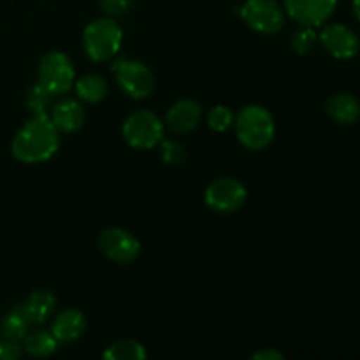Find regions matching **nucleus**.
Segmentation results:
<instances>
[{
	"mask_svg": "<svg viewBox=\"0 0 360 360\" xmlns=\"http://www.w3.org/2000/svg\"><path fill=\"white\" fill-rule=\"evenodd\" d=\"M60 148V132L49 115L28 120L14 136L11 151L23 164H41L49 160Z\"/></svg>",
	"mask_w": 360,
	"mask_h": 360,
	"instance_id": "obj_1",
	"label": "nucleus"
},
{
	"mask_svg": "<svg viewBox=\"0 0 360 360\" xmlns=\"http://www.w3.org/2000/svg\"><path fill=\"white\" fill-rule=\"evenodd\" d=\"M236 134L243 146L248 150H264L274 137L273 115L262 105H246L236 118Z\"/></svg>",
	"mask_w": 360,
	"mask_h": 360,
	"instance_id": "obj_2",
	"label": "nucleus"
},
{
	"mask_svg": "<svg viewBox=\"0 0 360 360\" xmlns=\"http://www.w3.org/2000/svg\"><path fill=\"white\" fill-rule=\"evenodd\" d=\"M123 30L112 18H97L83 32V48L94 62L112 58L122 48Z\"/></svg>",
	"mask_w": 360,
	"mask_h": 360,
	"instance_id": "obj_3",
	"label": "nucleus"
},
{
	"mask_svg": "<svg viewBox=\"0 0 360 360\" xmlns=\"http://www.w3.org/2000/svg\"><path fill=\"white\" fill-rule=\"evenodd\" d=\"M123 137L136 150H151L164 139V123L155 112L136 111L123 123Z\"/></svg>",
	"mask_w": 360,
	"mask_h": 360,
	"instance_id": "obj_4",
	"label": "nucleus"
},
{
	"mask_svg": "<svg viewBox=\"0 0 360 360\" xmlns=\"http://www.w3.org/2000/svg\"><path fill=\"white\" fill-rule=\"evenodd\" d=\"M239 14L259 34H278L285 25V11L278 0H246L239 7Z\"/></svg>",
	"mask_w": 360,
	"mask_h": 360,
	"instance_id": "obj_5",
	"label": "nucleus"
},
{
	"mask_svg": "<svg viewBox=\"0 0 360 360\" xmlns=\"http://www.w3.org/2000/svg\"><path fill=\"white\" fill-rule=\"evenodd\" d=\"M112 74L118 81L120 88L125 91L129 97L146 98L153 91L155 77L151 70L144 63L130 58H120L112 63Z\"/></svg>",
	"mask_w": 360,
	"mask_h": 360,
	"instance_id": "obj_6",
	"label": "nucleus"
},
{
	"mask_svg": "<svg viewBox=\"0 0 360 360\" xmlns=\"http://www.w3.org/2000/svg\"><path fill=\"white\" fill-rule=\"evenodd\" d=\"M74 67L69 56L62 51H49L39 62V83L51 91L62 95L74 84Z\"/></svg>",
	"mask_w": 360,
	"mask_h": 360,
	"instance_id": "obj_7",
	"label": "nucleus"
},
{
	"mask_svg": "<svg viewBox=\"0 0 360 360\" xmlns=\"http://www.w3.org/2000/svg\"><path fill=\"white\" fill-rule=\"evenodd\" d=\"M246 197H248V192L245 185L234 178L217 179L207 186L204 193L207 206L218 213H234L241 210L243 204L246 202Z\"/></svg>",
	"mask_w": 360,
	"mask_h": 360,
	"instance_id": "obj_8",
	"label": "nucleus"
},
{
	"mask_svg": "<svg viewBox=\"0 0 360 360\" xmlns=\"http://www.w3.org/2000/svg\"><path fill=\"white\" fill-rule=\"evenodd\" d=\"M98 248L116 264H130L141 252L139 239L120 227H108L98 234Z\"/></svg>",
	"mask_w": 360,
	"mask_h": 360,
	"instance_id": "obj_9",
	"label": "nucleus"
},
{
	"mask_svg": "<svg viewBox=\"0 0 360 360\" xmlns=\"http://www.w3.org/2000/svg\"><path fill=\"white\" fill-rule=\"evenodd\" d=\"M338 0H283L288 16L302 27L319 28L333 16Z\"/></svg>",
	"mask_w": 360,
	"mask_h": 360,
	"instance_id": "obj_10",
	"label": "nucleus"
},
{
	"mask_svg": "<svg viewBox=\"0 0 360 360\" xmlns=\"http://www.w3.org/2000/svg\"><path fill=\"white\" fill-rule=\"evenodd\" d=\"M320 42L330 56L340 60L354 58L360 49V41L352 28L341 23H330L320 34Z\"/></svg>",
	"mask_w": 360,
	"mask_h": 360,
	"instance_id": "obj_11",
	"label": "nucleus"
},
{
	"mask_svg": "<svg viewBox=\"0 0 360 360\" xmlns=\"http://www.w3.org/2000/svg\"><path fill=\"white\" fill-rule=\"evenodd\" d=\"M200 118H202V109L199 102L192 98H183L171 105L165 116V125L174 134H188L199 125Z\"/></svg>",
	"mask_w": 360,
	"mask_h": 360,
	"instance_id": "obj_12",
	"label": "nucleus"
},
{
	"mask_svg": "<svg viewBox=\"0 0 360 360\" xmlns=\"http://www.w3.org/2000/svg\"><path fill=\"white\" fill-rule=\"evenodd\" d=\"M51 122L58 129V132L72 134L79 130L84 123V109L76 98H63L53 105Z\"/></svg>",
	"mask_w": 360,
	"mask_h": 360,
	"instance_id": "obj_13",
	"label": "nucleus"
},
{
	"mask_svg": "<svg viewBox=\"0 0 360 360\" xmlns=\"http://www.w3.org/2000/svg\"><path fill=\"white\" fill-rule=\"evenodd\" d=\"M86 329V319L79 309H65L55 319L51 326V334L56 338V341L69 343V341L77 340Z\"/></svg>",
	"mask_w": 360,
	"mask_h": 360,
	"instance_id": "obj_14",
	"label": "nucleus"
},
{
	"mask_svg": "<svg viewBox=\"0 0 360 360\" xmlns=\"http://www.w3.org/2000/svg\"><path fill=\"white\" fill-rule=\"evenodd\" d=\"M327 115L341 125H352L360 118V102L352 94H336L327 101Z\"/></svg>",
	"mask_w": 360,
	"mask_h": 360,
	"instance_id": "obj_15",
	"label": "nucleus"
},
{
	"mask_svg": "<svg viewBox=\"0 0 360 360\" xmlns=\"http://www.w3.org/2000/svg\"><path fill=\"white\" fill-rule=\"evenodd\" d=\"M32 326L34 323H32L28 313L25 311L23 302H20V304H16L13 309H9L4 315L2 322H0V333L7 340L21 341L25 340V336H27Z\"/></svg>",
	"mask_w": 360,
	"mask_h": 360,
	"instance_id": "obj_16",
	"label": "nucleus"
},
{
	"mask_svg": "<svg viewBox=\"0 0 360 360\" xmlns=\"http://www.w3.org/2000/svg\"><path fill=\"white\" fill-rule=\"evenodd\" d=\"M56 304V297L49 290H35L27 301L23 302L25 311L30 316L32 323H44L49 319Z\"/></svg>",
	"mask_w": 360,
	"mask_h": 360,
	"instance_id": "obj_17",
	"label": "nucleus"
},
{
	"mask_svg": "<svg viewBox=\"0 0 360 360\" xmlns=\"http://www.w3.org/2000/svg\"><path fill=\"white\" fill-rule=\"evenodd\" d=\"M77 97L88 104H97L108 95V83L98 74H84L76 83Z\"/></svg>",
	"mask_w": 360,
	"mask_h": 360,
	"instance_id": "obj_18",
	"label": "nucleus"
},
{
	"mask_svg": "<svg viewBox=\"0 0 360 360\" xmlns=\"http://www.w3.org/2000/svg\"><path fill=\"white\" fill-rule=\"evenodd\" d=\"M56 338L46 330H34L25 336V350L32 357H49L56 350Z\"/></svg>",
	"mask_w": 360,
	"mask_h": 360,
	"instance_id": "obj_19",
	"label": "nucleus"
},
{
	"mask_svg": "<svg viewBox=\"0 0 360 360\" xmlns=\"http://www.w3.org/2000/svg\"><path fill=\"white\" fill-rule=\"evenodd\" d=\"M104 359L109 360H143L146 359V350L139 341L122 340L112 343L104 352Z\"/></svg>",
	"mask_w": 360,
	"mask_h": 360,
	"instance_id": "obj_20",
	"label": "nucleus"
},
{
	"mask_svg": "<svg viewBox=\"0 0 360 360\" xmlns=\"http://www.w3.org/2000/svg\"><path fill=\"white\" fill-rule=\"evenodd\" d=\"M25 102H27V108L30 109V112L34 116L48 115L49 105L53 102V94L49 90H46L41 83H37L27 91Z\"/></svg>",
	"mask_w": 360,
	"mask_h": 360,
	"instance_id": "obj_21",
	"label": "nucleus"
},
{
	"mask_svg": "<svg viewBox=\"0 0 360 360\" xmlns=\"http://www.w3.org/2000/svg\"><path fill=\"white\" fill-rule=\"evenodd\" d=\"M232 123H234V112L227 105H214L207 112V125L214 132H225L227 129H231Z\"/></svg>",
	"mask_w": 360,
	"mask_h": 360,
	"instance_id": "obj_22",
	"label": "nucleus"
},
{
	"mask_svg": "<svg viewBox=\"0 0 360 360\" xmlns=\"http://www.w3.org/2000/svg\"><path fill=\"white\" fill-rule=\"evenodd\" d=\"M316 41H319V35H316L315 28L311 27H302L301 30H297L292 39V48L299 53V55H306V53L311 51L315 48Z\"/></svg>",
	"mask_w": 360,
	"mask_h": 360,
	"instance_id": "obj_23",
	"label": "nucleus"
},
{
	"mask_svg": "<svg viewBox=\"0 0 360 360\" xmlns=\"http://www.w3.org/2000/svg\"><path fill=\"white\" fill-rule=\"evenodd\" d=\"M160 158L169 165H179L185 162L186 151L176 141H160Z\"/></svg>",
	"mask_w": 360,
	"mask_h": 360,
	"instance_id": "obj_24",
	"label": "nucleus"
},
{
	"mask_svg": "<svg viewBox=\"0 0 360 360\" xmlns=\"http://www.w3.org/2000/svg\"><path fill=\"white\" fill-rule=\"evenodd\" d=\"M101 7L105 16L120 18L129 13L132 7V0H101Z\"/></svg>",
	"mask_w": 360,
	"mask_h": 360,
	"instance_id": "obj_25",
	"label": "nucleus"
},
{
	"mask_svg": "<svg viewBox=\"0 0 360 360\" xmlns=\"http://www.w3.org/2000/svg\"><path fill=\"white\" fill-rule=\"evenodd\" d=\"M23 350L18 345V341L7 340V338H2L0 340V360H14L20 359Z\"/></svg>",
	"mask_w": 360,
	"mask_h": 360,
	"instance_id": "obj_26",
	"label": "nucleus"
},
{
	"mask_svg": "<svg viewBox=\"0 0 360 360\" xmlns=\"http://www.w3.org/2000/svg\"><path fill=\"white\" fill-rule=\"evenodd\" d=\"M255 360H283L285 355L280 354L278 350H273V348H266V350H260L257 354H253Z\"/></svg>",
	"mask_w": 360,
	"mask_h": 360,
	"instance_id": "obj_27",
	"label": "nucleus"
},
{
	"mask_svg": "<svg viewBox=\"0 0 360 360\" xmlns=\"http://www.w3.org/2000/svg\"><path fill=\"white\" fill-rule=\"evenodd\" d=\"M354 13H355V16H357V20L360 21V0H354Z\"/></svg>",
	"mask_w": 360,
	"mask_h": 360,
	"instance_id": "obj_28",
	"label": "nucleus"
}]
</instances>
